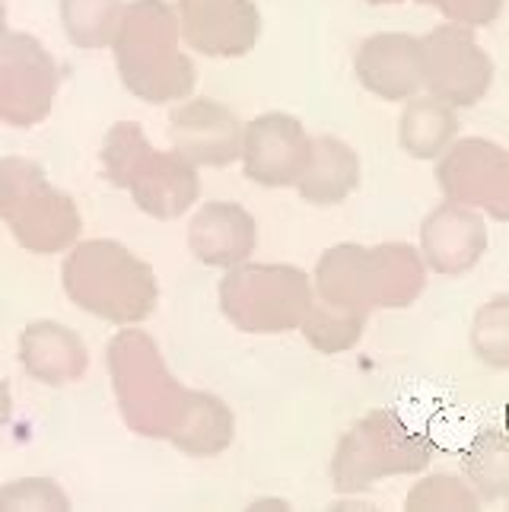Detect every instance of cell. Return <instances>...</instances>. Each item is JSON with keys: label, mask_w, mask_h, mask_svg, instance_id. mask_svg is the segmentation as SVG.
<instances>
[{"label": "cell", "mask_w": 509, "mask_h": 512, "mask_svg": "<svg viewBox=\"0 0 509 512\" xmlns=\"http://www.w3.org/2000/svg\"><path fill=\"white\" fill-rule=\"evenodd\" d=\"M179 13L166 0H134L112 39L121 83L144 102H179L195 90V64L179 45Z\"/></svg>", "instance_id": "cell-2"}, {"label": "cell", "mask_w": 509, "mask_h": 512, "mask_svg": "<svg viewBox=\"0 0 509 512\" xmlns=\"http://www.w3.org/2000/svg\"><path fill=\"white\" fill-rule=\"evenodd\" d=\"M408 509H478L481 497L471 490L465 481L452 478V474H433V478H424L405 500Z\"/></svg>", "instance_id": "cell-25"}, {"label": "cell", "mask_w": 509, "mask_h": 512, "mask_svg": "<svg viewBox=\"0 0 509 512\" xmlns=\"http://www.w3.org/2000/svg\"><path fill=\"white\" fill-rule=\"evenodd\" d=\"M420 77L452 109L478 105L494 83V61L468 26H436L420 39Z\"/></svg>", "instance_id": "cell-9"}, {"label": "cell", "mask_w": 509, "mask_h": 512, "mask_svg": "<svg viewBox=\"0 0 509 512\" xmlns=\"http://www.w3.org/2000/svg\"><path fill=\"white\" fill-rule=\"evenodd\" d=\"M471 350L490 369H509V293L484 303L471 325Z\"/></svg>", "instance_id": "cell-24"}, {"label": "cell", "mask_w": 509, "mask_h": 512, "mask_svg": "<svg viewBox=\"0 0 509 512\" xmlns=\"http://www.w3.org/2000/svg\"><path fill=\"white\" fill-rule=\"evenodd\" d=\"M109 373L125 423L150 439H169L185 455H220L233 443V411L217 395L182 388L160 347L144 331H118L109 344Z\"/></svg>", "instance_id": "cell-1"}, {"label": "cell", "mask_w": 509, "mask_h": 512, "mask_svg": "<svg viewBox=\"0 0 509 512\" xmlns=\"http://www.w3.org/2000/svg\"><path fill=\"white\" fill-rule=\"evenodd\" d=\"M354 70L366 90L385 102L414 99L420 86H424V77H420V39L405 32L370 35L357 48Z\"/></svg>", "instance_id": "cell-16"}, {"label": "cell", "mask_w": 509, "mask_h": 512, "mask_svg": "<svg viewBox=\"0 0 509 512\" xmlns=\"http://www.w3.org/2000/svg\"><path fill=\"white\" fill-rule=\"evenodd\" d=\"M7 32V10H4V4H0V35Z\"/></svg>", "instance_id": "cell-29"}, {"label": "cell", "mask_w": 509, "mask_h": 512, "mask_svg": "<svg viewBox=\"0 0 509 512\" xmlns=\"http://www.w3.org/2000/svg\"><path fill=\"white\" fill-rule=\"evenodd\" d=\"M455 134H459L455 109L436 96L411 99L398 121V140L414 160H436V156H443L452 147Z\"/></svg>", "instance_id": "cell-20"}, {"label": "cell", "mask_w": 509, "mask_h": 512, "mask_svg": "<svg viewBox=\"0 0 509 512\" xmlns=\"http://www.w3.org/2000/svg\"><path fill=\"white\" fill-rule=\"evenodd\" d=\"M125 4L121 0H61V23L77 48L96 51L112 45Z\"/></svg>", "instance_id": "cell-22"}, {"label": "cell", "mask_w": 509, "mask_h": 512, "mask_svg": "<svg viewBox=\"0 0 509 512\" xmlns=\"http://www.w3.org/2000/svg\"><path fill=\"white\" fill-rule=\"evenodd\" d=\"M360 185V156L354 147H347L344 140L319 134L312 137V153H309V166L300 175V194L315 204V207H331L341 204L350 191Z\"/></svg>", "instance_id": "cell-19"}, {"label": "cell", "mask_w": 509, "mask_h": 512, "mask_svg": "<svg viewBox=\"0 0 509 512\" xmlns=\"http://www.w3.org/2000/svg\"><path fill=\"white\" fill-rule=\"evenodd\" d=\"M436 182L446 201L487 210L494 220L509 223V150L494 140H455L436 166Z\"/></svg>", "instance_id": "cell-11"}, {"label": "cell", "mask_w": 509, "mask_h": 512, "mask_svg": "<svg viewBox=\"0 0 509 512\" xmlns=\"http://www.w3.org/2000/svg\"><path fill=\"white\" fill-rule=\"evenodd\" d=\"M255 220L233 201L204 204L188 226V249L210 268H236L255 252Z\"/></svg>", "instance_id": "cell-17"}, {"label": "cell", "mask_w": 509, "mask_h": 512, "mask_svg": "<svg viewBox=\"0 0 509 512\" xmlns=\"http://www.w3.org/2000/svg\"><path fill=\"white\" fill-rule=\"evenodd\" d=\"M20 360L32 379L45 385H70L86 373L90 353H86L80 334L67 325L32 322L20 334Z\"/></svg>", "instance_id": "cell-18"}, {"label": "cell", "mask_w": 509, "mask_h": 512, "mask_svg": "<svg viewBox=\"0 0 509 512\" xmlns=\"http://www.w3.org/2000/svg\"><path fill=\"white\" fill-rule=\"evenodd\" d=\"M487 252V226L471 207L440 204L420 226V255L430 271L459 277L471 271Z\"/></svg>", "instance_id": "cell-15"}, {"label": "cell", "mask_w": 509, "mask_h": 512, "mask_svg": "<svg viewBox=\"0 0 509 512\" xmlns=\"http://www.w3.org/2000/svg\"><path fill=\"white\" fill-rule=\"evenodd\" d=\"M0 509H70V500L55 481L26 478L0 490Z\"/></svg>", "instance_id": "cell-26"}, {"label": "cell", "mask_w": 509, "mask_h": 512, "mask_svg": "<svg viewBox=\"0 0 509 512\" xmlns=\"http://www.w3.org/2000/svg\"><path fill=\"white\" fill-rule=\"evenodd\" d=\"M58 64L39 39L26 32L0 35V121L32 128L48 118L58 93Z\"/></svg>", "instance_id": "cell-10"}, {"label": "cell", "mask_w": 509, "mask_h": 512, "mask_svg": "<svg viewBox=\"0 0 509 512\" xmlns=\"http://www.w3.org/2000/svg\"><path fill=\"white\" fill-rule=\"evenodd\" d=\"M10 408H13V404H10V388H7L4 379H0V427H4V423L10 420Z\"/></svg>", "instance_id": "cell-28"}, {"label": "cell", "mask_w": 509, "mask_h": 512, "mask_svg": "<svg viewBox=\"0 0 509 512\" xmlns=\"http://www.w3.org/2000/svg\"><path fill=\"white\" fill-rule=\"evenodd\" d=\"M179 29L207 58H242L261 35V13L252 0H179Z\"/></svg>", "instance_id": "cell-13"}, {"label": "cell", "mask_w": 509, "mask_h": 512, "mask_svg": "<svg viewBox=\"0 0 509 512\" xmlns=\"http://www.w3.org/2000/svg\"><path fill=\"white\" fill-rule=\"evenodd\" d=\"M465 478L481 500H509V436L481 430L465 452Z\"/></svg>", "instance_id": "cell-21"}, {"label": "cell", "mask_w": 509, "mask_h": 512, "mask_svg": "<svg viewBox=\"0 0 509 512\" xmlns=\"http://www.w3.org/2000/svg\"><path fill=\"white\" fill-rule=\"evenodd\" d=\"M0 220L32 255L64 252L83 229L74 198L51 185L39 163L23 156L0 160Z\"/></svg>", "instance_id": "cell-6"}, {"label": "cell", "mask_w": 509, "mask_h": 512, "mask_svg": "<svg viewBox=\"0 0 509 512\" xmlns=\"http://www.w3.org/2000/svg\"><path fill=\"white\" fill-rule=\"evenodd\" d=\"M61 277L64 293L83 312H93L115 325L144 322L160 299L150 264L112 239L80 242L67 255Z\"/></svg>", "instance_id": "cell-4"}, {"label": "cell", "mask_w": 509, "mask_h": 512, "mask_svg": "<svg viewBox=\"0 0 509 512\" xmlns=\"http://www.w3.org/2000/svg\"><path fill=\"white\" fill-rule=\"evenodd\" d=\"M424 258L405 242H385L376 249L344 242L328 249L315 268L319 303L354 309H405L424 290Z\"/></svg>", "instance_id": "cell-3"}, {"label": "cell", "mask_w": 509, "mask_h": 512, "mask_svg": "<svg viewBox=\"0 0 509 512\" xmlns=\"http://www.w3.org/2000/svg\"><path fill=\"white\" fill-rule=\"evenodd\" d=\"M417 4H430L455 26H468V29L490 26L503 10V0H417Z\"/></svg>", "instance_id": "cell-27"}, {"label": "cell", "mask_w": 509, "mask_h": 512, "mask_svg": "<svg viewBox=\"0 0 509 512\" xmlns=\"http://www.w3.org/2000/svg\"><path fill=\"white\" fill-rule=\"evenodd\" d=\"M312 137L306 134L303 121L268 112L252 118L242 128V169L252 182L265 188H287L300 182L309 166Z\"/></svg>", "instance_id": "cell-12"}, {"label": "cell", "mask_w": 509, "mask_h": 512, "mask_svg": "<svg viewBox=\"0 0 509 512\" xmlns=\"http://www.w3.org/2000/svg\"><path fill=\"white\" fill-rule=\"evenodd\" d=\"M223 315L245 334H284L300 328L312 309V284L293 264L242 261L220 284Z\"/></svg>", "instance_id": "cell-7"}, {"label": "cell", "mask_w": 509, "mask_h": 512, "mask_svg": "<svg viewBox=\"0 0 509 512\" xmlns=\"http://www.w3.org/2000/svg\"><path fill=\"white\" fill-rule=\"evenodd\" d=\"M102 169L112 185L125 188L134 204L156 220H175L198 201V169L179 153L153 150L137 121H118L105 134Z\"/></svg>", "instance_id": "cell-5"}, {"label": "cell", "mask_w": 509, "mask_h": 512, "mask_svg": "<svg viewBox=\"0 0 509 512\" xmlns=\"http://www.w3.org/2000/svg\"><path fill=\"white\" fill-rule=\"evenodd\" d=\"M370 4H398V0H370Z\"/></svg>", "instance_id": "cell-30"}, {"label": "cell", "mask_w": 509, "mask_h": 512, "mask_svg": "<svg viewBox=\"0 0 509 512\" xmlns=\"http://www.w3.org/2000/svg\"><path fill=\"white\" fill-rule=\"evenodd\" d=\"M172 150L191 166H230L242 153L239 118L214 99H191L169 118Z\"/></svg>", "instance_id": "cell-14"}, {"label": "cell", "mask_w": 509, "mask_h": 512, "mask_svg": "<svg viewBox=\"0 0 509 512\" xmlns=\"http://www.w3.org/2000/svg\"><path fill=\"white\" fill-rule=\"evenodd\" d=\"M303 334L306 341L322 350V353H341L350 350L360 338H363V328H366V315L354 312V309H338V306H328V303H315L312 299V309L303 319Z\"/></svg>", "instance_id": "cell-23"}, {"label": "cell", "mask_w": 509, "mask_h": 512, "mask_svg": "<svg viewBox=\"0 0 509 512\" xmlns=\"http://www.w3.org/2000/svg\"><path fill=\"white\" fill-rule=\"evenodd\" d=\"M433 443L395 411H373L354 423L335 452L331 478L341 493H357L392 474H417L430 465Z\"/></svg>", "instance_id": "cell-8"}]
</instances>
